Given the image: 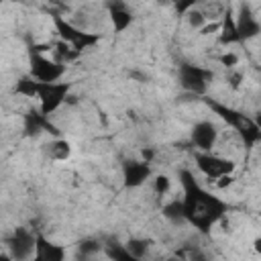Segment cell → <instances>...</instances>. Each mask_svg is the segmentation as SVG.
I'll return each instance as SVG.
<instances>
[{"mask_svg":"<svg viewBox=\"0 0 261 261\" xmlns=\"http://www.w3.org/2000/svg\"><path fill=\"white\" fill-rule=\"evenodd\" d=\"M179 80L181 86L190 92H204L208 86V73L196 65H184L179 69Z\"/></svg>","mask_w":261,"mask_h":261,"instance_id":"7","label":"cell"},{"mask_svg":"<svg viewBox=\"0 0 261 261\" xmlns=\"http://www.w3.org/2000/svg\"><path fill=\"white\" fill-rule=\"evenodd\" d=\"M65 71V65L59 63L57 59L35 51L31 57V77L37 80L39 84H53V82H61V75Z\"/></svg>","mask_w":261,"mask_h":261,"instance_id":"3","label":"cell"},{"mask_svg":"<svg viewBox=\"0 0 261 261\" xmlns=\"http://www.w3.org/2000/svg\"><path fill=\"white\" fill-rule=\"evenodd\" d=\"M218 135H220L218 128L210 120H200L192 128V143H194L198 153H208V151H212L216 147Z\"/></svg>","mask_w":261,"mask_h":261,"instance_id":"6","label":"cell"},{"mask_svg":"<svg viewBox=\"0 0 261 261\" xmlns=\"http://www.w3.org/2000/svg\"><path fill=\"white\" fill-rule=\"evenodd\" d=\"M181 184H184V198L179 202H181L184 218L202 232L216 226L226 214V204L220 198L206 192L190 171H181Z\"/></svg>","mask_w":261,"mask_h":261,"instance_id":"1","label":"cell"},{"mask_svg":"<svg viewBox=\"0 0 261 261\" xmlns=\"http://www.w3.org/2000/svg\"><path fill=\"white\" fill-rule=\"evenodd\" d=\"M31 261H65V249L61 245L49 243L45 237H37L35 255Z\"/></svg>","mask_w":261,"mask_h":261,"instance_id":"8","label":"cell"},{"mask_svg":"<svg viewBox=\"0 0 261 261\" xmlns=\"http://www.w3.org/2000/svg\"><path fill=\"white\" fill-rule=\"evenodd\" d=\"M147 249H149V245H147V241H143V239H130V241L124 245V251H126L130 257L143 259V261H145Z\"/></svg>","mask_w":261,"mask_h":261,"instance_id":"12","label":"cell"},{"mask_svg":"<svg viewBox=\"0 0 261 261\" xmlns=\"http://www.w3.org/2000/svg\"><path fill=\"white\" fill-rule=\"evenodd\" d=\"M110 18H112V24H114L116 31H124V29L130 24V20H133V16H130L124 8H112Z\"/></svg>","mask_w":261,"mask_h":261,"instance_id":"13","label":"cell"},{"mask_svg":"<svg viewBox=\"0 0 261 261\" xmlns=\"http://www.w3.org/2000/svg\"><path fill=\"white\" fill-rule=\"evenodd\" d=\"M0 261H12L8 253H0Z\"/></svg>","mask_w":261,"mask_h":261,"instance_id":"18","label":"cell"},{"mask_svg":"<svg viewBox=\"0 0 261 261\" xmlns=\"http://www.w3.org/2000/svg\"><path fill=\"white\" fill-rule=\"evenodd\" d=\"M47 155L53 161H65L71 155V145L65 139H55L47 145Z\"/></svg>","mask_w":261,"mask_h":261,"instance_id":"10","label":"cell"},{"mask_svg":"<svg viewBox=\"0 0 261 261\" xmlns=\"http://www.w3.org/2000/svg\"><path fill=\"white\" fill-rule=\"evenodd\" d=\"M220 63L226 65V67H234V65L239 63V55H234V53H224V55H220Z\"/></svg>","mask_w":261,"mask_h":261,"instance_id":"16","label":"cell"},{"mask_svg":"<svg viewBox=\"0 0 261 261\" xmlns=\"http://www.w3.org/2000/svg\"><path fill=\"white\" fill-rule=\"evenodd\" d=\"M114 261H143V259H135V257H130L124 249H118V253H116V259Z\"/></svg>","mask_w":261,"mask_h":261,"instance_id":"17","label":"cell"},{"mask_svg":"<svg viewBox=\"0 0 261 261\" xmlns=\"http://www.w3.org/2000/svg\"><path fill=\"white\" fill-rule=\"evenodd\" d=\"M186 20H188V24H190L192 29H196V31H200V29L206 24V18H204V14L200 12V8H190L188 14H186Z\"/></svg>","mask_w":261,"mask_h":261,"instance_id":"15","label":"cell"},{"mask_svg":"<svg viewBox=\"0 0 261 261\" xmlns=\"http://www.w3.org/2000/svg\"><path fill=\"white\" fill-rule=\"evenodd\" d=\"M69 94V84L65 82H53V84H39L37 88V100L41 106V114L49 116L53 114L65 100Z\"/></svg>","mask_w":261,"mask_h":261,"instance_id":"4","label":"cell"},{"mask_svg":"<svg viewBox=\"0 0 261 261\" xmlns=\"http://www.w3.org/2000/svg\"><path fill=\"white\" fill-rule=\"evenodd\" d=\"M196 167L198 171L208 179V181H216L218 177L222 175H232L234 173V159L228 157V155H220V153H214V151H208V153H198L196 151Z\"/></svg>","mask_w":261,"mask_h":261,"instance_id":"2","label":"cell"},{"mask_svg":"<svg viewBox=\"0 0 261 261\" xmlns=\"http://www.w3.org/2000/svg\"><path fill=\"white\" fill-rule=\"evenodd\" d=\"M151 175V167L145 161H130L124 165V184L128 188H139Z\"/></svg>","mask_w":261,"mask_h":261,"instance_id":"9","label":"cell"},{"mask_svg":"<svg viewBox=\"0 0 261 261\" xmlns=\"http://www.w3.org/2000/svg\"><path fill=\"white\" fill-rule=\"evenodd\" d=\"M153 190L157 196H167L169 190H171V177L165 175V173H157L155 179H153Z\"/></svg>","mask_w":261,"mask_h":261,"instance_id":"14","label":"cell"},{"mask_svg":"<svg viewBox=\"0 0 261 261\" xmlns=\"http://www.w3.org/2000/svg\"><path fill=\"white\" fill-rule=\"evenodd\" d=\"M37 88H39V82L33 80L31 75H22L18 82H16V94L22 96V98H37Z\"/></svg>","mask_w":261,"mask_h":261,"instance_id":"11","label":"cell"},{"mask_svg":"<svg viewBox=\"0 0 261 261\" xmlns=\"http://www.w3.org/2000/svg\"><path fill=\"white\" fill-rule=\"evenodd\" d=\"M35 245L37 237H33V232L29 230L18 228L8 241V255L12 261H31L35 255Z\"/></svg>","mask_w":261,"mask_h":261,"instance_id":"5","label":"cell"}]
</instances>
